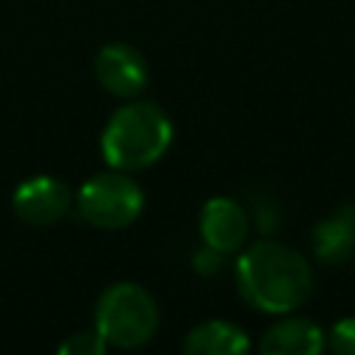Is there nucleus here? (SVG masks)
<instances>
[{
  "label": "nucleus",
  "mask_w": 355,
  "mask_h": 355,
  "mask_svg": "<svg viewBox=\"0 0 355 355\" xmlns=\"http://www.w3.org/2000/svg\"><path fill=\"white\" fill-rule=\"evenodd\" d=\"M250 349L247 333L225 319H208L189 330L183 352L189 355H241Z\"/></svg>",
  "instance_id": "obj_10"
},
{
  "label": "nucleus",
  "mask_w": 355,
  "mask_h": 355,
  "mask_svg": "<svg viewBox=\"0 0 355 355\" xmlns=\"http://www.w3.org/2000/svg\"><path fill=\"white\" fill-rule=\"evenodd\" d=\"M250 233V214L233 197H211L200 211L202 244L219 250L222 255L244 247Z\"/></svg>",
  "instance_id": "obj_7"
},
{
  "label": "nucleus",
  "mask_w": 355,
  "mask_h": 355,
  "mask_svg": "<svg viewBox=\"0 0 355 355\" xmlns=\"http://www.w3.org/2000/svg\"><path fill=\"white\" fill-rule=\"evenodd\" d=\"M94 330L111 347L119 349L141 347L158 330V305L144 286L130 280L114 283L97 300Z\"/></svg>",
  "instance_id": "obj_3"
},
{
  "label": "nucleus",
  "mask_w": 355,
  "mask_h": 355,
  "mask_svg": "<svg viewBox=\"0 0 355 355\" xmlns=\"http://www.w3.org/2000/svg\"><path fill=\"white\" fill-rule=\"evenodd\" d=\"M222 258H225V255H222L219 250L202 244V250L194 255V269H197L200 275H214V272L222 266Z\"/></svg>",
  "instance_id": "obj_13"
},
{
  "label": "nucleus",
  "mask_w": 355,
  "mask_h": 355,
  "mask_svg": "<svg viewBox=\"0 0 355 355\" xmlns=\"http://www.w3.org/2000/svg\"><path fill=\"white\" fill-rule=\"evenodd\" d=\"M108 344L103 341V336L97 330H80V333H72L69 338L61 341L58 352H67V355H100Z\"/></svg>",
  "instance_id": "obj_11"
},
{
  "label": "nucleus",
  "mask_w": 355,
  "mask_h": 355,
  "mask_svg": "<svg viewBox=\"0 0 355 355\" xmlns=\"http://www.w3.org/2000/svg\"><path fill=\"white\" fill-rule=\"evenodd\" d=\"M172 144V122L161 105L133 100L114 111L100 136V153L108 166L139 172L161 161Z\"/></svg>",
  "instance_id": "obj_2"
},
{
  "label": "nucleus",
  "mask_w": 355,
  "mask_h": 355,
  "mask_svg": "<svg viewBox=\"0 0 355 355\" xmlns=\"http://www.w3.org/2000/svg\"><path fill=\"white\" fill-rule=\"evenodd\" d=\"M327 347V333L302 316L277 319L258 341V349L266 355H319Z\"/></svg>",
  "instance_id": "obj_8"
},
{
  "label": "nucleus",
  "mask_w": 355,
  "mask_h": 355,
  "mask_svg": "<svg viewBox=\"0 0 355 355\" xmlns=\"http://www.w3.org/2000/svg\"><path fill=\"white\" fill-rule=\"evenodd\" d=\"M327 347L338 355H355V316L338 319L327 333Z\"/></svg>",
  "instance_id": "obj_12"
},
{
  "label": "nucleus",
  "mask_w": 355,
  "mask_h": 355,
  "mask_svg": "<svg viewBox=\"0 0 355 355\" xmlns=\"http://www.w3.org/2000/svg\"><path fill=\"white\" fill-rule=\"evenodd\" d=\"M72 202L75 200L69 186L53 175H33L25 183H19L11 194L14 214L33 227L55 225L61 216H67Z\"/></svg>",
  "instance_id": "obj_5"
},
{
  "label": "nucleus",
  "mask_w": 355,
  "mask_h": 355,
  "mask_svg": "<svg viewBox=\"0 0 355 355\" xmlns=\"http://www.w3.org/2000/svg\"><path fill=\"white\" fill-rule=\"evenodd\" d=\"M75 205L89 225L103 230H119L139 219L144 208V191L128 172L111 166L108 172L89 178L78 189Z\"/></svg>",
  "instance_id": "obj_4"
},
{
  "label": "nucleus",
  "mask_w": 355,
  "mask_h": 355,
  "mask_svg": "<svg viewBox=\"0 0 355 355\" xmlns=\"http://www.w3.org/2000/svg\"><path fill=\"white\" fill-rule=\"evenodd\" d=\"M313 252L322 263L336 266L355 255V205H338L316 222L311 233Z\"/></svg>",
  "instance_id": "obj_9"
},
{
  "label": "nucleus",
  "mask_w": 355,
  "mask_h": 355,
  "mask_svg": "<svg viewBox=\"0 0 355 355\" xmlns=\"http://www.w3.org/2000/svg\"><path fill=\"white\" fill-rule=\"evenodd\" d=\"M94 75L100 86L114 97H136L150 83L144 55L125 42H111L100 47V53L94 55Z\"/></svg>",
  "instance_id": "obj_6"
},
{
  "label": "nucleus",
  "mask_w": 355,
  "mask_h": 355,
  "mask_svg": "<svg viewBox=\"0 0 355 355\" xmlns=\"http://www.w3.org/2000/svg\"><path fill=\"white\" fill-rule=\"evenodd\" d=\"M236 286L255 311L283 316L311 297L313 272L294 247L263 239L239 255Z\"/></svg>",
  "instance_id": "obj_1"
}]
</instances>
